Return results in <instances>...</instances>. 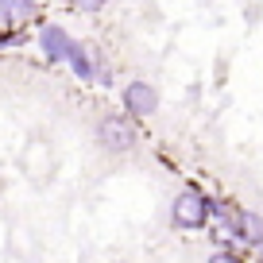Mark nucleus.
<instances>
[{
	"label": "nucleus",
	"instance_id": "f257e3e1",
	"mask_svg": "<svg viewBox=\"0 0 263 263\" xmlns=\"http://www.w3.org/2000/svg\"><path fill=\"white\" fill-rule=\"evenodd\" d=\"M209 217H213V197L197 194V190H178L171 201V224L182 232H197L205 229Z\"/></svg>",
	"mask_w": 263,
	"mask_h": 263
},
{
	"label": "nucleus",
	"instance_id": "f03ea898",
	"mask_svg": "<svg viewBox=\"0 0 263 263\" xmlns=\"http://www.w3.org/2000/svg\"><path fill=\"white\" fill-rule=\"evenodd\" d=\"M136 116L128 112H108L97 120V143L108 151V155H128L136 143H140V132H136Z\"/></svg>",
	"mask_w": 263,
	"mask_h": 263
},
{
	"label": "nucleus",
	"instance_id": "7ed1b4c3",
	"mask_svg": "<svg viewBox=\"0 0 263 263\" xmlns=\"http://www.w3.org/2000/svg\"><path fill=\"white\" fill-rule=\"evenodd\" d=\"M120 101H124V112L136 116V120H147V116L159 112V89L151 82H143V78H132V82L124 85Z\"/></svg>",
	"mask_w": 263,
	"mask_h": 263
},
{
	"label": "nucleus",
	"instance_id": "20e7f679",
	"mask_svg": "<svg viewBox=\"0 0 263 263\" xmlns=\"http://www.w3.org/2000/svg\"><path fill=\"white\" fill-rule=\"evenodd\" d=\"M39 47L43 54H47V62H66L70 58V50H74V39H70V31L58 24H47L39 31Z\"/></svg>",
	"mask_w": 263,
	"mask_h": 263
},
{
	"label": "nucleus",
	"instance_id": "39448f33",
	"mask_svg": "<svg viewBox=\"0 0 263 263\" xmlns=\"http://www.w3.org/2000/svg\"><path fill=\"white\" fill-rule=\"evenodd\" d=\"M70 70H74L82 82H97L101 78V66H97V58H93V50L85 47V43H74V50H70Z\"/></svg>",
	"mask_w": 263,
	"mask_h": 263
},
{
	"label": "nucleus",
	"instance_id": "423d86ee",
	"mask_svg": "<svg viewBox=\"0 0 263 263\" xmlns=\"http://www.w3.org/2000/svg\"><path fill=\"white\" fill-rule=\"evenodd\" d=\"M35 16V0H0V27H20Z\"/></svg>",
	"mask_w": 263,
	"mask_h": 263
},
{
	"label": "nucleus",
	"instance_id": "0eeeda50",
	"mask_svg": "<svg viewBox=\"0 0 263 263\" xmlns=\"http://www.w3.org/2000/svg\"><path fill=\"white\" fill-rule=\"evenodd\" d=\"M240 244H248V248H259V244H263V217H259V213H252V209L244 213V229H240Z\"/></svg>",
	"mask_w": 263,
	"mask_h": 263
},
{
	"label": "nucleus",
	"instance_id": "6e6552de",
	"mask_svg": "<svg viewBox=\"0 0 263 263\" xmlns=\"http://www.w3.org/2000/svg\"><path fill=\"white\" fill-rule=\"evenodd\" d=\"M205 263H240V255L236 252H209Z\"/></svg>",
	"mask_w": 263,
	"mask_h": 263
},
{
	"label": "nucleus",
	"instance_id": "1a4fd4ad",
	"mask_svg": "<svg viewBox=\"0 0 263 263\" xmlns=\"http://www.w3.org/2000/svg\"><path fill=\"white\" fill-rule=\"evenodd\" d=\"M74 4L82 12H101V8H105V0H74Z\"/></svg>",
	"mask_w": 263,
	"mask_h": 263
},
{
	"label": "nucleus",
	"instance_id": "9d476101",
	"mask_svg": "<svg viewBox=\"0 0 263 263\" xmlns=\"http://www.w3.org/2000/svg\"><path fill=\"white\" fill-rule=\"evenodd\" d=\"M255 259H259V263H263V244H259V248H255Z\"/></svg>",
	"mask_w": 263,
	"mask_h": 263
}]
</instances>
